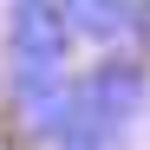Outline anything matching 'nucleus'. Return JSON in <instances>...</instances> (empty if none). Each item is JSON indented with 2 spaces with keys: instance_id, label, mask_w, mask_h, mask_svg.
I'll use <instances>...</instances> for the list:
<instances>
[{
  "instance_id": "nucleus-1",
  "label": "nucleus",
  "mask_w": 150,
  "mask_h": 150,
  "mask_svg": "<svg viewBox=\"0 0 150 150\" xmlns=\"http://www.w3.org/2000/svg\"><path fill=\"white\" fill-rule=\"evenodd\" d=\"M79 91L111 131H124L150 105V65H144V52H105L91 72H79Z\"/></svg>"
},
{
  "instance_id": "nucleus-2",
  "label": "nucleus",
  "mask_w": 150,
  "mask_h": 150,
  "mask_svg": "<svg viewBox=\"0 0 150 150\" xmlns=\"http://www.w3.org/2000/svg\"><path fill=\"white\" fill-rule=\"evenodd\" d=\"M72 26L59 0H7V59H39V65H72Z\"/></svg>"
},
{
  "instance_id": "nucleus-3",
  "label": "nucleus",
  "mask_w": 150,
  "mask_h": 150,
  "mask_svg": "<svg viewBox=\"0 0 150 150\" xmlns=\"http://www.w3.org/2000/svg\"><path fill=\"white\" fill-rule=\"evenodd\" d=\"M65 26L79 46H98V52H111V46H131V26H137V0H59Z\"/></svg>"
},
{
  "instance_id": "nucleus-4",
  "label": "nucleus",
  "mask_w": 150,
  "mask_h": 150,
  "mask_svg": "<svg viewBox=\"0 0 150 150\" xmlns=\"http://www.w3.org/2000/svg\"><path fill=\"white\" fill-rule=\"evenodd\" d=\"M131 46L150 52V0H137V26H131Z\"/></svg>"
}]
</instances>
